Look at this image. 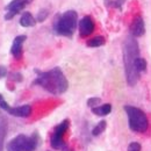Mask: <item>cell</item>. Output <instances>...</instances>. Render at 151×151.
Wrapping results in <instances>:
<instances>
[{
  "label": "cell",
  "mask_w": 151,
  "mask_h": 151,
  "mask_svg": "<svg viewBox=\"0 0 151 151\" xmlns=\"http://www.w3.org/2000/svg\"><path fill=\"white\" fill-rule=\"evenodd\" d=\"M35 72L37 73V77L33 83L34 85L43 87L47 92L54 95L63 94L64 92H66L69 83L59 68L56 66L49 71H40L36 69Z\"/></svg>",
  "instance_id": "obj_1"
},
{
  "label": "cell",
  "mask_w": 151,
  "mask_h": 151,
  "mask_svg": "<svg viewBox=\"0 0 151 151\" xmlns=\"http://www.w3.org/2000/svg\"><path fill=\"white\" fill-rule=\"evenodd\" d=\"M139 57V47L134 36L126 38L123 43V63L126 79L129 86H135L138 81L139 72L136 69V60Z\"/></svg>",
  "instance_id": "obj_2"
},
{
  "label": "cell",
  "mask_w": 151,
  "mask_h": 151,
  "mask_svg": "<svg viewBox=\"0 0 151 151\" xmlns=\"http://www.w3.org/2000/svg\"><path fill=\"white\" fill-rule=\"evenodd\" d=\"M78 23V14L73 9L58 14L54 20V32L57 35L71 37L75 33Z\"/></svg>",
  "instance_id": "obj_3"
},
{
  "label": "cell",
  "mask_w": 151,
  "mask_h": 151,
  "mask_svg": "<svg viewBox=\"0 0 151 151\" xmlns=\"http://www.w3.org/2000/svg\"><path fill=\"white\" fill-rule=\"evenodd\" d=\"M124 111L128 116V123L129 128L132 132H145L149 127V121L145 113L134 106H126Z\"/></svg>",
  "instance_id": "obj_4"
},
{
  "label": "cell",
  "mask_w": 151,
  "mask_h": 151,
  "mask_svg": "<svg viewBox=\"0 0 151 151\" xmlns=\"http://www.w3.org/2000/svg\"><path fill=\"white\" fill-rule=\"evenodd\" d=\"M40 138L37 134L32 136L18 135L7 144V151H34L38 145Z\"/></svg>",
  "instance_id": "obj_5"
},
{
  "label": "cell",
  "mask_w": 151,
  "mask_h": 151,
  "mask_svg": "<svg viewBox=\"0 0 151 151\" xmlns=\"http://www.w3.org/2000/svg\"><path fill=\"white\" fill-rule=\"evenodd\" d=\"M33 0H12L6 7L5 9L7 11L6 15H5V20H11L13 19L15 15H18L20 12L32 2Z\"/></svg>",
  "instance_id": "obj_6"
},
{
  "label": "cell",
  "mask_w": 151,
  "mask_h": 151,
  "mask_svg": "<svg viewBox=\"0 0 151 151\" xmlns=\"http://www.w3.org/2000/svg\"><path fill=\"white\" fill-rule=\"evenodd\" d=\"M94 30V21L90 15L84 17L79 21V34L83 37H86L91 35Z\"/></svg>",
  "instance_id": "obj_7"
},
{
  "label": "cell",
  "mask_w": 151,
  "mask_h": 151,
  "mask_svg": "<svg viewBox=\"0 0 151 151\" xmlns=\"http://www.w3.org/2000/svg\"><path fill=\"white\" fill-rule=\"evenodd\" d=\"M130 34L134 37H139L145 33V24L143 18L141 15H137L135 19L132 20V24H130Z\"/></svg>",
  "instance_id": "obj_8"
},
{
  "label": "cell",
  "mask_w": 151,
  "mask_h": 151,
  "mask_svg": "<svg viewBox=\"0 0 151 151\" xmlns=\"http://www.w3.org/2000/svg\"><path fill=\"white\" fill-rule=\"evenodd\" d=\"M26 40H27L26 35H19L14 38L12 47H11V54L13 55L14 58L20 59L22 57V47H23V43Z\"/></svg>",
  "instance_id": "obj_9"
},
{
  "label": "cell",
  "mask_w": 151,
  "mask_h": 151,
  "mask_svg": "<svg viewBox=\"0 0 151 151\" xmlns=\"http://www.w3.org/2000/svg\"><path fill=\"white\" fill-rule=\"evenodd\" d=\"M7 113L17 116V117H28L32 114V106L30 105H23L19 107H9Z\"/></svg>",
  "instance_id": "obj_10"
},
{
  "label": "cell",
  "mask_w": 151,
  "mask_h": 151,
  "mask_svg": "<svg viewBox=\"0 0 151 151\" xmlns=\"http://www.w3.org/2000/svg\"><path fill=\"white\" fill-rule=\"evenodd\" d=\"M20 24L22 27H34L36 24V19L29 13V12H23L21 18H20Z\"/></svg>",
  "instance_id": "obj_11"
},
{
  "label": "cell",
  "mask_w": 151,
  "mask_h": 151,
  "mask_svg": "<svg viewBox=\"0 0 151 151\" xmlns=\"http://www.w3.org/2000/svg\"><path fill=\"white\" fill-rule=\"evenodd\" d=\"M112 112V106L111 104H105V105H100L98 107L92 108V113L98 115V116H106Z\"/></svg>",
  "instance_id": "obj_12"
},
{
  "label": "cell",
  "mask_w": 151,
  "mask_h": 151,
  "mask_svg": "<svg viewBox=\"0 0 151 151\" xmlns=\"http://www.w3.org/2000/svg\"><path fill=\"white\" fill-rule=\"evenodd\" d=\"M50 144L56 150L65 149V143L63 141V136H59V135H56V134H52L51 139H50Z\"/></svg>",
  "instance_id": "obj_13"
},
{
  "label": "cell",
  "mask_w": 151,
  "mask_h": 151,
  "mask_svg": "<svg viewBox=\"0 0 151 151\" xmlns=\"http://www.w3.org/2000/svg\"><path fill=\"white\" fill-rule=\"evenodd\" d=\"M69 124H70V121H69V120H64V121H62L59 124H57L56 127H55L54 134L59 135V136H64L65 132H66L68 128H69Z\"/></svg>",
  "instance_id": "obj_14"
},
{
  "label": "cell",
  "mask_w": 151,
  "mask_h": 151,
  "mask_svg": "<svg viewBox=\"0 0 151 151\" xmlns=\"http://www.w3.org/2000/svg\"><path fill=\"white\" fill-rule=\"evenodd\" d=\"M105 44V37L104 36H95L87 41V45L91 48H98Z\"/></svg>",
  "instance_id": "obj_15"
},
{
  "label": "cell",
  "mask_w": 151,
  "mask_h": 151,
  "mask_svg": "<svg viewBox=\"0 0 151 151\" xmlns=\"http://www.w3.org/2000/svg\"><path fill=\"white\" fill-rule=\"evenodd\" d=\"M6 136V122L1 121L0 123V151H4V139Z\"/></svg>",
  "instance_id": "obj_16"
},
{
  "label": "cell",
  "mask_w": 151,
  "mask_h": 151,
  "mask_svg": "<svg viewBox=\"0 0 151 151\" xmlns=\"http://www.w3.org/2000/svg\"><path fill=\"white\" fill-rule=\"evenodd\" d=\"M106 129V121H100L92 130V135L93 136H99L101 132H104V130Z\"/></svg>",
  "instance_id": "obj_17"
},
{
  "label": "cell",
  "mask_w": 151,
  "mask_h": 151,
  "mask_svg": "<svg viewBox=\"0 0 151 151\" xmlns=\"http://www.w3.org/2000/svg\"><path fill=\"white\" fill-rule=\"evenodd\" d=\"M136 69H137V71L139 73L141 72H144L147 70V62H145L144 58H142V57H138L137 58V60H136Z\"/></svg>",
  "instance_id": "obj_18"
},
{
  "label": "cell",
  "mask_w": 151,
  "mask_h": 151,
  "mask_svg": "<svg viewBox=\"0 0 151 151\" xmlns=\"http://www.w3.org/2000/svg\"><path fill=\"white\" fill-rule=\"evenodd\" d=\"M48 15H49L48 9L43 8V9H41V11L38 12L37 17H36V21H37V22H43V21H45V20H47Z\"/></svg>",
  "instance_id": "obj_19"
},
{
  "label": "cell",
  "mask_w": 151,
  "mask_h": 151,
  "mask_svg": "<svg viewBox=\"0 0 151 151\" xmlns=\"http://www.w3.org/2000/svg\"><path fill=\"white\" fill-rule=\"evenodd\" d=\"M100 102H101V99L100 98L93 96V98H90L87 100V106L91 107V108H94V107H98V105H100Z\"/></svg>",
  "instance_id": "obj_20"
},
{
  "label": "cell",
  "mask_w": 151,
  "mask_h": 151,
  "mask_svg": "<svg viewBox=\"0 0 151 151\" xmlns=\"http://www.w3.org/2000/svg\"><path fill=\"white\" fill-rule=\"evenodd\" d=\"M128 151H141V144L137 142H132L128 147Z\"/></svg>",
  "instance_id": "obj_21"
},
{
  "label": "cell",
  "mask_w": 151,
  "mask_h": 151,
  "mask_svg": "<svg viewBox=\"0 0 151 151\" xmlns=\"http://www.w3.org/2000/svg\"><path fill=\"white\" fill-rule=\"evenodd\" d=\"M9 79L13 80V81H21L22 80V75L19 72H13V73H11Z\"/></svg>",
  "instance_id": "obj_22"
},
{
  "label": "cell",
  "mask_w": 151,
  "mask_h": 151,
  "mask_svg": "<svg viewBox=\"0 0 151 151\" xmlns=\"http://www.w3.org/2000/svg\"><path fill=\"white\" fill-rule=\"evenodd\" d=\"M126 2V0H114L112 1V6L115 7V8H122V6H123V4Z\"/></svg>",
  "instance_id": "obj_23"
},
{
  "label": "cell",
  "mask_w": 151,
  "mask_h": 151,
  "mask_svg": "<svg viewBox=\"0 0 151 151\" xmlns=\"http://www.w3.org/2000/svg\"><path fill=\"white\" fill-rule=\"evenodd\" d=\"M7 76V69L4 65H0V79Z\"/></svg>",
  "instance_id": "obj_24"
},
{
  "label": "cell",
  "mask_w": 151,
  "mask_h": 151,
  "mask_svg": "<svg viewBox=\"0 0 151 151\" xmlns=\"http://www.w3.org/2000/svg\"><path fill=\"white\" fill-rule=\"evenodd\" d=\"M2 101H4V98H2V95L0 94V104H1V102H2Z\"/></svg>",
  "instance_id": "obj_25"
},
{
  "label": "cell",
  "mask_w": 151,
  "mask_h": 151,
  "mask_svg": "<svg viewBox=\"0 0 151 151\" xmlns=\"http://www.w3.org/2000/svg\"><path fill=\"white\" fill-rule=\"evenodd\" d=\"M66 151H71V150H66Z\"/></svg>",
  "instance_id": "obj_26"
}]
</instances>
